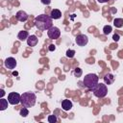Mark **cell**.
<instances>
[{"instance_id":"6da1fadb","label":"cell","mask_w":123,"mask_h":123,"mask_svg":"<svg viewBox=\"0 0 123 123\" xmlns=\"http://www.w3.org/2000/svg\"><path fill=\"white\" fill-rule=\"evenodd\" d=\"M52 17L47 14H39L35 18V25L40 31H48L52 26Z\"/></svg>"},{"instance_id":"7a4b0ae2","label":"cell","mask_w":123,"mask_h":123,"mask_svg":"<svg viewBox=\"0 0 123 123\" xmlns=\"http://www.w3.org/2000/svg\"><path fill=\"white\" fill-rule=\"evenodd\" d=\"M36 100H37V96L34 92L28 91V92H24L21 94V99H20V103L23 107L25 108H32L35 106L36 104Z\"/></svg>"},{"instance_id":"3957f363","label":"cell","mask_w":123,"mask_h":123,"mask_svg":"<svg viewBox=\"0 0 123 123\" xmlns=\"http://www.w3.org/2000/svg\"><path fill=\"white\" fill-rule=\"evenodd\" d=\"M98 82H99V77L96 74H93V73H89V74L86 75L85 78H84V81H83L85 86L87 87L90 90H92L97 86Z\"/></svg>"},{"instance_id":"277c9868","label":"cell","mask_w":123,"mask_h":123,"mask_svg":"<svg viewBox=\"0 0 123 123\" xmlns=\"http://www.w3.org/2000/svg\"><path fill=\"white\" fill-rule=\"evenodd\" d=\"M93 94L98 98H104L108 93V87L106 84H97V86L92 89Z\"/></svg>"},{"instance_id":"5b68a950","label":"cell","mask_w":123,"mask_h":123,"mask_svg":"<svg viewBox=\"0 0 123 123\" xmlns=\"http://www.w3.org/2000/svg\"><path fill=\"white\" fill-rule=\"evenodd\" d=\"M20 99L21 95L17 92H11L8 95V101L11 105H17L18 103H20Z\"/></svg>"},{"instance_id":"8992f818","label":"cell","mask_w":123,"mask_h":123,"mask_svg":"<svg viewBox=\"0 0 123 123\" xmlns=\"http://www.w3.org/2000/svg\"><path fill=\"white\" fill-rule=\"evenodd\" d=\"M47 36L49 37V38L51 39H57L60 37L61 36V31L58 27H55V26H52L48 31H47Z\"/></svg>"},{"instance_id":"52a82bcc","label":"cell","mask_w":123,"mask_h":123,"mask_svg":"<svg viewBox=\"0 0 123 123\" xmlns=\"http://www.w3.org/2000/svg\"><path fill=\"white\" fill-rule=\"evenodd\" d=\"M75 41H76L77 45H79V46H85V45L87 44L88 38H87V37L86 35H78L76 37V38H75Z\"/></svg>"},{"instance_id":"ba28073f","label":"cell","mask_w":123,"mask_h":123,"mask_svg":"<svg viewBox=\"0 0 123 123\" xmlns=\"http://www.w3.org/2000/svg\"><path fill=\"white\" fill-rule=\"evenodd\" d=\"M4 64H5V67H6V68H8V69H13V68H15V66H16V61H15L14 58L9 57V58H7V59L5 60Z\"/></svg>"},{"instance_id":"9c48e42d","label":"cell","mask_w":123,"mask_h":123,"mask_svg":"<svg viewBox=\"0 0 123 123\" xmlns=\"http://www.w3.org/2000/svg\"><path fill=\"white\" fill-rule=\"evenodd\" d=\"M15 17H16V19H17L18 21L24 22V21H26V20L28 19V14H27L24 11H18V12H16V14H15Z\"/></svg>"},{"instance_id":"30bf717a","label":"cell","mask_w":123,"mask_h":123,"mask_svg":"<svg viewBox=\"0 0 123 123\" xmlns=\"http://www.w3.org/2000/svg\"><path fill=\"white\" fill-rule=\"evenodd\" d=\"M37 41H38V39H37V36H35V35L29 36L28 38H27V44H28L29 46H31V47L36 46V45L37 44Z\"/></svg>"},{"instance_id":"8fae6325","label":"cell","mask_w":123,"mask_h":123,"mask_svg":"<svg viewBox=\"0 0 123 123\" xmlns=\"http://www.w3.org/2000/svg\"><path fill=\"white\" fill-rule=\"evenodd\" d=\"M72 102L70 101V100H68V99H64V100H62V108L64 110V111H69V110H71L72 109Z\"/></svg>"},{"instance_id":"7c38bea8","label":"cell","mask_w":123,"mask_h":123,"mask_svg":"<svg viewBox=\"0 0 123 123\" xmlns=\"http://www.w3.org/2000/svg\"><path fill=\"white\" fill-rule=\"evenodd\" d=\"M50 16L53 18V19H59L62 17V12L60 10L58 9H53L51 11V13H50Z\"/></svg>"},{"instance_id":"4fadbf2b","label":"cell","mask_w":123,"mask_h":123,"mask_svg":"<svg viewBox=\"0 0 123 123\" xmlns=\"http://www.w3.org/2000/svg\"><path fill=\"white\" fill-rule=\"evenodd\" d=\"M104 81H105V84H106V85H111V84L114 82V77H113L112 74L108 73L107 75H105Z\"/></svg>"},{"instance_id":"5bb4252c","label":"cell","mask_w":123,"mask_h":123,"mask_svg":"<svg viewBox=\"0 0 123 123\" xmlns=\"http://www.w3.org/2000/svg\"><path fill=\"white\" fill-rule=\"evenodd\" d=\"M28 37H29V34H28V32L25 31V30L20 31V32L18 33V35H17V37H18L20 40H25V39L28 38Z\"/></svg>"},{"instance_id":"9a60e30c","label":"cell","mask_w":123,"mask_h":123,"mask_svg":"<svg viewBox=\"0 0 123 123\" xmlns=\"http://www.w3.org/2000/svg\"><path fill=\"white\" fill-rule=\"evenodd\" d=\"M8 103H9L8 100H6L4 98H1V100H0V111H5L8 108Z\"/></svg>"},{"instance_id":"2e32d148","label":"cell","mask_w":123,"mask_h":123,"mask_svg":"<svg viewBox=\"0 0 123 123\" xmlns=\"http://www.w3.org/2000/svg\"><path fill=\"white\" fill-rule=\"evenodd\" d=\"M113 25L116 28H121L123 26V19L122 18H115L113 20Z\"/></svg>"},{"instance_id":"e0dca14e","label":"cell","mask_w":123,"mask_h":123,"mask_svg":"<svg viewBox=\"0 0 123 123\" xmlns=\"http://www.w3.org/2000/svg\"><path fill=\"white\" fill-rule=\"evenodd\" d=\"M19 113H20V115L22 116V117H26L28 114H29V111H28V108H25V107H23L20 111H19Z\"/></svg>"},{"instance_id":"ac0fdd59","label":"cell","mask_w":123,"mask_h":123,"mask_svg":"<svg viewBox=\"0 0 123 123\" xmlns=\"http://www.w3.org/2000/svg\"><path fill=\"white\" fill-rule=\"evenodd\" d=\"M111 30H112V28H111V25H106V26H104V28H103V33H104L105 35H109V34L111 32Z\"/></svg>"},{"instance_id":"d6986e66","label":"cell","mask_w":123,"mask_h":123,"mask_svg":"<svg viewBox=\"0 0 123 123\" xmlns=\"http://www.w3.org/2000/svg\"><path fill=\"white\" fill-rule=\"evenodd\" d=\"M82 74H83V71H82V69H81L80 67H76V68L74 69V75H75L77 78L81 77Z\"/></svg>"},{"instance_id":"ffe728a7","label":"cell","mask_w":123,"mask_h":123,"mask_svg":"<svg viewBox=\"0 0 123 123\" xmlns=\"http://www.w3.org/2000/svg\"><path fill=\"white\" fill-rule=\"evenodd\" d=\"M75 55V51L74 50H71V49H68L66 51V57L67 58H73Z\"/></svg>"},{"instance_id":"44dd1931","label":"cell","mask_w":123,"mask_h":123,"mask_svg":"<svg viewBox=\"0 0 123 123\" xmlns=\"http://www.w3.org/2000/svg\"><path fill=\"white\" fill-rule=\"evenodd\" d=\"M48 122L49 123H55V122H57V116L56 115H49L48 116Z\"/></svg>"},{"instance_id":"7402d4cb","label":"cell","mask_w":123,"mask_h":123,"mask_svg":"<svg viewBox=\"0 0 123 123\" xmlns=\"http://www.w3.org/2000/svg\"><path fill=\"white\" fill-rule=\"evenodd\" d=\"M119 35H117V34H114L113 36H112V39L114 40V41H118L119 40Z\"/></svg>"},{"instance_id":"603a6c76","label":"cell","mask_w":123,"mask_h":123,"mask_svg":"<svg viewBox=\"0 0 123 123\" xmlns=\"http://www.w3.org/2000/svg\"><path fill=\"white\" fill-rule=\"evenodd\" d=\"M48 49H49V51H54L56 49V46L54 44H50L49 47H48Z\"/></svg>"},{"instance_id":"cb8c5ba5","label":"cell","mask_w":123,"mask_h":123,"mask_svg":"<svg viewBox=\"0 0 123 123\" xmlns=\"http://www.w3.org/2000/svg\"><path fill=\"white\" fill-rule=\"evenodd\" d=\"M40 1H41V3L44 4V5H49V4L51 3V0H40Z\"/></svg>"},{"instance_id":"d4e9b609","label":"cell","mask_w":123,"mask_h":123,"mask_svg":"<svg viewBox=\"0 0 123 123\" xmlns=\"http://www.w3.org/2000/svg\"><path fill=\"white\" fill-rule=\"evenodd\" d=\"M99 3H106V2H108V1H110V0H97Z\"/></svg>"},{"instance_id":"484cf974","label":"cell","mask_w":123,"mask_h":123,"mask_svg":"<svg viewBox=\"0 0 123 123\" xmlns=\"http://www.w3.org/2000/svg\"><path fill=\"white\" fill-rule=\"evenodd\" d=\"M4 94H5V92H4V90H3V89H1V97H2V96H3Z\"/></svg>"}]
</instances>
